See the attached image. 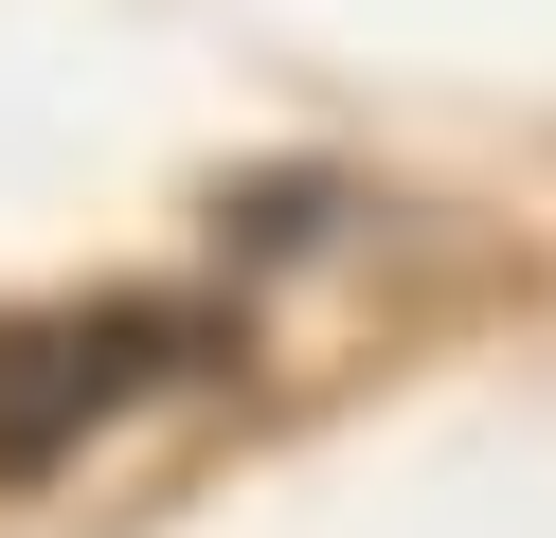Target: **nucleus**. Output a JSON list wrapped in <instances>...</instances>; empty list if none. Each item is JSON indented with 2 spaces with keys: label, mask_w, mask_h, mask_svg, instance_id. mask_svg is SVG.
<instances>
[{
  "label": "nucleus",
  "mask_w": 556,
  "mask_h": 538,
  "mask_svg": "<svg viewBox=\"0 0 556 538\" xmlns=\"http://www.w3.org/2000/svg\"><path fill=\"white\" fill-rule=\"evenodd\" d=\"M216 377V305H18L0 323V485H54L73 449H109L126 413Z\"/></svg>",
  "instance_id": "1"
}]
</instances>
